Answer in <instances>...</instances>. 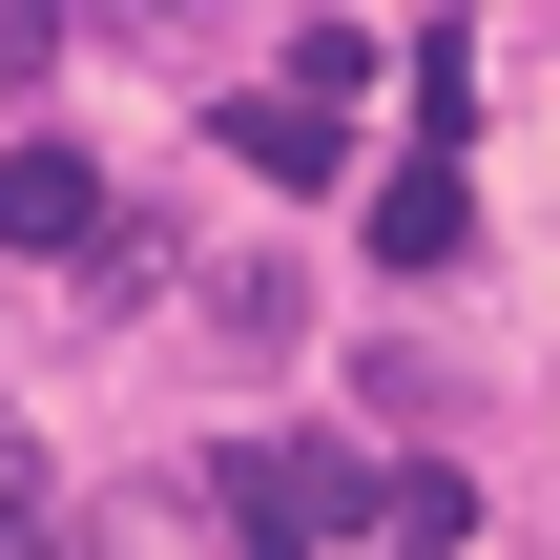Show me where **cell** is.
Here are the masks:
<instances>
[{
	"label": "cell",
	"instance_id": "obj_5",
	"mask_svg": "<svg viewBox=\"0 0 560 560\" xmlns=\"http://www.w3.org/2000/svg\"><path fill=\"white\" fill-rule=\"evenodd\" d=\"M457 540H478V478L416 457V478H395V560H457Z\"/></svg>",
	"mask_w": 560,
	"mask_h": 560
},
{
	"label": "cell",
	"instance_id": "obj_3",
	"mask_svg": "<svg viewBox=\"0 0 560 560\" xmlns=\"http://www.w3.org/2000/svg\"><path fill=\"white\" fill-rule=\"evenodd\" d=\"M208 145H229V166H270V187H332V166H353V125H332V104H291V83H229V104H208Z\"/></svg>",
	"mask_w": 560,
	"mask_h": 560
},
{
	"label": "cell",
	"instance_id": "obj_7",
	"mask_svg": "<svg viewBox=\"0 0 560 560\" xmlns=\"http://www.w3.org/2000/svg\"><path fill=\"white\" fill-rule=\"evenodd\" d=\"M42 42H62V21H21V0H0V104H21V83H42Z\"/></svg>",
	"mask_w": 560,
	"mask_h": 560
},
{
	"label": "cell",
	"instance_id": "obj_6",
	"mask_svg": "<svg viewBox=\"0 0 560 560\" xmlns=\"http://www.w3.org/2000/svg\"><path fill=\"white\" fill-rule=\"evenodd\" d=\"M374 62H395V42H374V21H291V104H353V83H374Z\"/></svg>",
	"mask_w": 560,
	"mask_h": 560
},
{
	"label": "cell",
	"instance_id": "obj_4",
	"mask_svg": "<svg viewBox=\"0 0 560 560\" xmlns=\"http://www.w3.org/2000/svg\"><path fill=\"white\" fill-rule=\"evenodd\" d=\"M457 249H478V166H457V145H416V166L374 187V270H457Z\"/></svg>",
	"mask_w": 560,
	"mask_h": 560
},
{
	"label": "cell",
	"instance_id": "obj_1",
	"mask_svg": "<svg viewBox=\"0 0 560 560\" xmlns=\"http://www.w3.org/2000/svg\"><path fill=\"white\" fill-rule=\"evenodd\" d=\"M229 520L270 560H332V540H395V478H374L353 436H249V457H229Z\"/></svg>",
	"mask_w": 560,
	"mask_h": 560
},
{
	"label": "cell",
	"instance_id": "obj_2",
	"mask_svg": "<svg viewBox=\"0 0 560 560\" xmlns=\"http://www.w3.org/2000/svg\"><path fill=\"white\" fill-rule=\"evenodd\" d=\"M104 229H125V208H104V166H83V145H0V249L104 270Z\"/></svg>",
	"mask_w": 560,
	"mask_h": 560
},
{
	"label": "cell",
	"instance_id": "obj_8",
	"mask_svg": "<svg viewBox=\"0 0 560 560\" xmlns=\"http://www.w3.org/2000/svg\"><path fill=\"white\" fill-rule=\"evenodd\" d=\"M0 560H42V478H21V457H0Z\"/></svg>",
	"mask_w": 560,
	"mask_h": 560
}]
</instances>
